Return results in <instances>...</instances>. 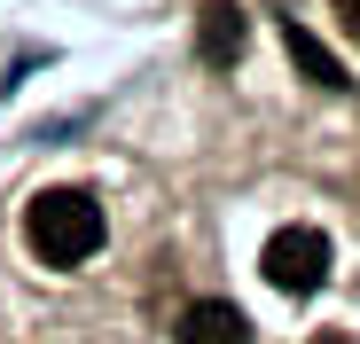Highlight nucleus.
Segmentation results:
<instances>
[{
  "label": "nucleus",
  "mask_w": 360,
  "mask_h": 344,
  "mask_svg": "<svg viewBox=\"0 0 360 344\" xmlns=\"http://www.w3.org/2000/svg\"><path fill=\"white\" fill-rule=\"evenodd\" d=\"M24 243H32V258L55 266V274L86 266V258L102 251V204H94L86 188H47V196H32V211H24Z\"/></svg>",
  "instance_id": "obj_1"
},
{
  "label": "nucleus",
  "mask_w": 360,
  "mask_h": 344,
  "mask_svg": "<svg viewBox=\"0 0 360 344\" xmlns=\"http://www.w3.org/2000/svg\"><path fill=\"white\" fill-rule=\"evenodd\" d=\"M259 266H266V282H274V290L314 298L321 282H329V235H321V227H274V235H266V251H259Z\"/></svg>",
  "instance_id": "obj_2"
},
{
  "label": "nucleus",
  "mask_w": 360,
  "mask_h": 344,
  "mask_svg": "<svg viewBox=\"0 0 360 344\" xmlns=\"http://www.w3.org/2000/svg\"><path fill=\"white\" fill-rule=\"evenodd\" d=\"M243 47H251L243 0H204V16H196V55H204L212 71H235V63H243Z\"/></svg>",
  "instance_id": "obj_3"
},
{
  "label": "nucleus",
  "mask_w": 360,
  "mask_h": 344,
  "mask_svg": "<svg viewBox=\"0 0 360 344\" xmlns=\"http://www.w3.org/2000/svg\"><path fill=\"white\" fill-rule=\"evenodd\" d=\"M180 344H251V321L235 313L227 298H204L180 313Z\"/></svg>",
  "instance_id": "obj_4"
},
{
  "label": "nucleus",
  "mask_w": 360,
  "mask_h": 344,
  "mask_svg": "<svg viewBox=\"0 0 360 344\" xmlns=\"http://www.w3.org/2000/svg\"><path fill=\"white\" fill-rule=\"evenodd\" d=\"M282 47H290V63H297V79H306V86H329V94H345L352 79H345V63H337V55L306 32V24H282Z\"/></svg>",
  "instance_id": "obj_5"
},
{
  "label": "nucleus",
  "mask_w": 360,
  "mask_h": 344,
  "mask_svg": "<svg viewBox=\"0 0 360 344\" xmlns=\"http://www.w3.org/2000/svg\"><path fill=\"white\" fill-rule=\"evenodd\" d=\"M337 24H345V39L360 47V0H337Z\"/></svg>",
  "instance_id": "obj_6"
},
{
  "label": "nucleus",
  "mask_w": 360,
  "mask_h": 344,
  "mask_svg": "<svg viewBox=\"0 0 360 344\" xmlns=\"http://www.w3.org/2000/svg\"><path fill=\"white\" fill-rule=\"evenodd\" d=\"M321 344H345V336H321Z\"/></svg>",
  "instance_id": "obj_7"
}]
</instances>
